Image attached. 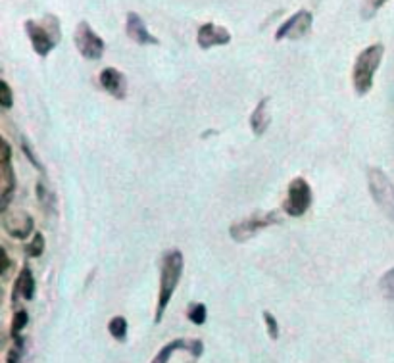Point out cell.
I'll use <instances>...</instances> for the list:
<instances>
[{
	"instance_id": "cell-1",
	"label": "cell",
	"mask_w": 394,
	"mask_h": 363,
	"mask_svg": "<svg viewBox=\"0 0 394 363\" xmlns=\"http://www.w3.org/2000/svg\"><path fill=\"white\" fill-rule=\"evenodd\" d=\"M183 254L179 250H169L164 254L162 273H160V293H158V304H156L154 314L156 325L164 319V314L168 309L169 302H171L173 294H176L177 285H179L181 275H183Z\"/></svg>"
},
{
	"instance_id": "cell-2",
	"label": "cell",
	"mask_w": 394,
	"mask_h": 363,
	"mask_svg": "<svg viewBox=\"0 0 394 363\" xmlns=\"http://www.w3.org/2000/svg\"><path fill=\"white\" fill-rule=\"evenodd\" d=\"M25 35L31 41V47L35 50V54L41 58H47L56 49V44L62 39V27L56 16L47 14L41 21L27 20L23 23Z\"/></svg>"
},
{
	"instance_id": "cell-3",
	"label": "cell",
	"mask_w": 394,
	"mask_h": 363,
	"mask_svg": "<svg viewBox=\"0 0 394 363\" xmlns=\"http://www.w3.org/2000/svg\"><path fill=\"white\" fill-rule=\"evenodd\" d=\"M383 56H385V47L381 42H375L362 50L356 58L352 70V85L354 91L358 92L359 97H366L367 92L374 89L375 73L379 70Z\"/></svg>"
},
{
	"instance_id": "cell-4",
	"label": "cell",
	"mask_w": 394,
	"mask_h": 363,
	"mask_svg": "<svg viewBox=\"0 0 394 363\" xmlns=\"http://www.w3.org/2000/svg\"><path fill=\"white\" fill-rule=\"evenodd\" d=\"M367 189L377 208L394 221V185L390 177L381 168H367Z\"/></svg>"
},
{
	"instance_id": "cell-5",
	"label": "cell",
	"mask_w": 394,
	"mask_h": 363,
	"mask_svg": "<svg viewBox=\"0 0 394 363\" xmlns=\"http://www.w3.org/2000/svg\"><path fill=\"white\" fill-rule=\"evenodd\" d=\"M281 221L283 217L277 210L256 211V214H252V216L247 217V219H240L237 223H233L231 227H229V235H231V238L235 242L242 245V242H248L250 238L256 237L260 230L268 229L271 225L281 223Z\"/></svg>"
},
{
	"instance_id": "cell-6",
	"label": "cell",
	"mask_w": 394,
	"mask_h": 363,
	"mask_svg": "<svg viewBox=\"0 0 394 363\" xmlns=\"http://www.w3.org/2000/svg\"><path fill=\"white\" fill-rule=\"evenodd\" d=\"M16 171L12 168V147L6 139H0V214H6L16 192Z\"/></svg>"
},
{
	"instance_id": "cell-7",
	"label": "cell",
	"mask_w": 394,
	"mask_h": 363,
	"mask_svg": "<svg viewBox=\"0 0 394 363\" xmlns=\"http://www.w3.org/2000/svg\"><path fill=\"white\" fill-rule=\"evenodd\" d=\"M312 200H314V192H312L310 183L306 181L304 177H295L289 183L283 211L290 217H302L306 211L310 210Z\"/></svg>"
},
{
	"instance_id": "cell-8",
	"label": "cell",
	"mask_w": 394,
	"mask_h": 363,
	"mask_svg": "<svg viewBox=\"0 0 394 363\" xmlns=\"http://www.w3.org/2000/svg\"><path fill=\"white\" fill-rule=\"evenodd\" d=\"M73 42H75V49L79 50V54L85 60L97 62L104 56L106 42L87 21H79L78 23V27L73 31Z\"/></svg>"
},
{
	"instance_id": "cell-9",
	"label": "cell",
	"mask_w": 394,
	"mask_h": 363,
	"mask_svg": "<svg viewBox=\"0 0 394 363\" xmlns=\"http://www.w3.org/2000/svg\"><path fill=\"white\" fill-rule=\"evenodd\" d=\"M312 25H314V16L308 10H298L295 16H290L289 20L281 23L277 31H275V41H285V39H290V41H298V39H304L312 31Z\"/></svg>"
},
{
	"instance_id": "cell-10",
	"label": "cell",
	"mask_w": 394,
	"mask_h": 363,
	"mask_svg": "<svg viewBox=\"0 0 394 363\" xmlns=\"http://www.w3.org/2000/svg\"><path fill=\"white\" fill-rule=\"evenodd\" d=\"M2 227L8 235L16 240H25L31 237L35 229V219L29 216L27 211H12V214H2Z\"/></svg>"
},
{
	"instance_id": "cell-11",
	"label": "cell",
	"mask_w": 394,
	"mask_h": 363,
	"mask_svg": "<svg viewBox=\"0 0 394 363\" xmlns=\"http://www.w3.org/2000/svg\"><path fill=\"white\" fill-rule=\"evenodd\" d=\"M197 42L202 50H210L214 47H226L231 42V33L223 25L218 23H204L197 31Z\"/></svg>"
},
{
	"instance_id": "cell-12",
	"label": "cell",
	"mask_w": 394,
	"mask_h": 363,
	"mask_svg": "<svg viewBox=\"0 0 394 363\" xmlns=\"http://www.w3.org/2000/svg\"><path fill=\"white\" fill-rule=\"evenodd\" d=\"M125 33L137 44H160V41L156 39L150 31H148L147 23L142 21V18L137 12H129L125 18Z\"/></svg>"
},
{
	"instance_id": "cell-13",
	"label": "cell",
	"mask_w": 394,
	"mask_h": 363,
	"mask_svg": "<svg viewBox=\"0 0 394 363\" xmlns=\"http://www.w3.org/2000/svg\"><path fill=\"white\" fill-rule=\"evenodd\" d=\"M100 87L118 100H123L127 97V79L116 68H104L100 71Z\"/></svg>"
},
{
	"instance_id": "cell-14",
	"label": "cell",
	"mask_w": 394,
	"mask_h": 363,
	"mask_svg": "<svg viewBox=\"0 0 394 363\" xmlns=\"http://www.w3.org/2000/svg\"><path fill=\"white\" fill-rule=\"evenodd\" d=\"M35 293H37V281H35V275L31 271V267L29 266H23L18 273V277H16V283H14V293H12V300H33L35 298Z\"/></svg>"
},
{
	"instance_id": "cell-15",
	"label": "cell",
	"mask_w": 394,
	"mask_h": 363,
	"mask_svg": "<svg viewBox=\"0 0 394 363\" xmlns=\"http://www.w3.org/2000/svg\"><path fill=\"white\" fill-rule=\"evenodd\" d=\"M269 123H271V110H269V98L266 97L254 108L250 116V129L256 137H261L269 129Z\"/></svg>"
},
{
	"instance_id": "cell-16",
	"label": "cell",
	"mask_w": 394,
	"mask_h": 363,
	"mask_svg": "<svg viewBox=\"0 0 394 363\" xmlns=\"http://www.w3.org/2000/svg\"><path fill=\"white\" fill-rule=\"evenodd\" d=\"M190 348V340H185V338H176V340H171V343H168L166 346H162L160 348V352L156 354L154 359L150 363H168L169 357L176 354L177 350H187L189 352Z\"/></svg>"
},
{
	"instance_id": "cell-17",
	"label": "cell",
	"mask_w": 394,
	"mask_h": 363,
	"mask_svg": "<svg viewBox=\"0 0 394 363\" xmlns=\"http://www.w3.org/2000/svg\"><path fill=\"white\" fill-rule=\"evenodd\" d=\"M37 198L41 202L42 210L44 211H54L56 210V196L54 190L50 189V185L44 179H39L37 183Z\"/></svg>"
},
{
	"instance_id": "cell-18",
	"label": "cell",
	"mask_w": 394,
	"mask_h": 363,
	"mask_svg": "<svg viewBox=\"0 0 394 363\" xmlns=\"http://www.w3.org/2000/svg\"><path fill=\"white\" fill-rule=\"evenodd\" d=\"M127 328H129V323L123 315H116L110 319L108 323V333L112 335V338H116L118 343H125L127 338Z\"/></svg>"
},
{
	"instance_id": "cell-19",
	"label": "cell",
	"mask_w": 394,
	"mask_h": 363,
	"mask_svg": "<svg viewBox=\"0 0 394 363\" xmlns=\"http://www.w3.org/2000/svg\"><path fill=\"white\" fill-rule=\"evenodd\" d=\"M14 340V346L8 350L6 354V363H23V356H25V344H27V338L23 335H18L12 338Z\"/></svg>"
},
{
	"instance_id": "cell-20",
	"label": "cell",
	"mask_w": 394,
	"mask_h": 363,
	"mask_svg": "<svg viewBox=\"0 0 394 363\" xmlns=\"http://www.w3.org/2000/svg\"><path fill=\"white\" fill-rule=\"evenodd\" d=\"M187 319L195 325H204L208 319V307L202 302H192L187 307Z\"/></svg>"
},
{
	"instance_id": "cell-21",
	"label": "cell",
	"mask_w": 394,
	"mask_h": 363,
	"mask_svg": "<svg viewBox=\"0 0 394 363\" xmlns=\"http://www.w3.org/2000/svg\"><path fill=\"white\" fill-rule=\"evenodd\" d=\"M44 246H47V240H44V235L41 230H35L33 237H31V242L25 246V256L27 258H41L44 254Z\"/></svg>"
},
{
	"instance_id": "cell-22",
	"label": "cell",
	"mask_w": 394,
	"mask_h": 363,
	"mask_svg": "<svg viewBox=\"0 0 394 363\" xmlns=\"http://www.w3.org/2000/svg\"><path fill=\"white\" fill-rule=\"evenodd\" d=\"M29 323V314L25 309H18L14 314V319H12V327H10V336L14 338V336L21 335V331L27 327Z\"/></svg>"
},
{
	"instance_id": "cell-23",
	"label": "cell",
	"mask_w": 394,
	"mask_h": 363,
	"mask_svg": "<svg viewBox=\"0 0 394 363\" xmlns=\"http://www.w3.org/2000/svg\"><path fill=\"white\" fill-rule=\"evenodd\" d=\"M379 288L383 296L387 298V300H393L394 302V267L393 269H388L379 281Z\"/></svg>"
},
{
	"instance_id": "cell-24",
	"label": "cell",
	"mask_w": 394,
	"mask_h": 363,
	"mask_svg": "<svg viewBox=\"0 0 394 363\" xmlns=\"http://www.w3.org/2000/svg\"><path fill=\"white\" fill-rule=\"evenodd\" d=\"M14 106V92L10 89L6 79L0 81V108L2 110H10Z\"/></svg>"
},
{
	"instance_id": "cell-25",
	"label": "cell",
	"mask_w": 394,
	"mask_h": 363,
	"mask_svg": "<svg viewBox=\"0 0 394 363\" xmlns=\"http://www.w3.org/2000/svg\"><path fill=\"white\" fill-rule=\"evenodd\" d=\"M21 152L25 154V158L31 161V166H33V168L39 169V171H44V166H42V161L37 158L35 148L29 144V140L25 139V137H21Z\"/></svg>"
},
{
	"instance_id": "cell-26",
	"label": "cell",
	"mask_w": 394,
	"mask_h": 363,
	"mask_svg": "<svg viewBox=\"0 0 394 363\" xmlns=\"http://www.w3.org/2000/svg\"><path fill=\"white\" fill-rule=\"evenodd\" d=\"M388 0H367L366 6L362 10V16H364V20H371L377 12H379L381 8L387 4Z\"/></svg>"
},
{
	"instance_id": "cell-27",
	"label": "cell",
	"mask_w": 394,
	"mask_h": 363,
	"mask_svg": "<svg viewBox=\"0 0 394 363\" xmlns=\"http://www.w3.org/2000/svg\"><path fill=\"white\" fill-rule=\"evenodd\" d=\"M261 315H264V321H266V327H268L269 338H271V340H277L279 335H281V333H279V323H277V319H275L273 315L269 314L268 309H266Z\"/></svg>"
},
{
	"instance_id": "cell-28",
	"label": "cell",
	"mask_w": 394,
	"mask_h": 363,
	"mask_svg": "<svg viewBox=\"0 0 394 363\" xmlns=\"http://www.w3.org/2000/svg\"><path fill=\"white\" fill-rule=\"evenodd\" d=\"M189 354L192 357L202 356V354H204V344H202V340H198V338H192V340H190Z\"/></svg>"
},
{
	"instance_id": "cell-29",
	"label": "cell",
	"mask_w": 394,
	"mask_h": 363,
	"mask_svg": "<svg viewBox=\"0 0 394 363\" xmlns=\"http://www.w3.org/2000/svg\"><path fill=\"white\" fill-rule=\"evenodd\" d=\"M0 254H2V269H0V275H2V277H6L8 269H10V266H12V262H10V258H8V252L4 246L0 248Z\"/></svg>"
}]
</instances>
